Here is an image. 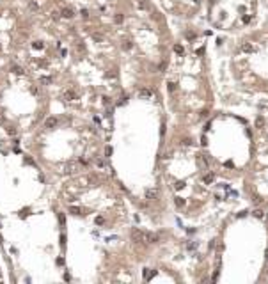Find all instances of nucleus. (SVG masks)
<instances>
[{"instance_id": "nucleus-3", "label": "nucleus", "mask_w": 268, "mask_h": 284, "mask_svg": "<svg viewBox=\"0 0 268 284\" xmlns=\"http://www.w3.org/2000/svg\"><path fill=\"white\" fill-rule=\"evenodd\" d=\"M32 48H34V50H41V48H43V43H39V41H36V43L32 44Z\"/></svg>"}, {"instance_id": "nucleus-8", "label": "nucleus", "mask_w": 268, "mask_h": 284, "mask_svg": "<svg viewBox=\"0 0 268 284\" xmlns=\"http://www.w3.org/2000/svg\"><path fill=\"white\" fill-rule=\"evenodd\" d=\"M41 84H50V78H46V76H43V78H41Z\"/></svg>"}, {"instance_id": "nucleus-9", "label": "nucleus", "mask_w": 268, "mask_h": 284, "mask_svg": "<svg viewBox=\"0 0 268 284\" xmlns=\"http://www.w3.org/2000/svg\"><path fill=\"white\" fill-rule=\"evenodd\" d=\"M59 222H60V226H64V215H62V213L59 215Z\"/></svg>"}, {"instance_id": "nucleus-7", "label": "nucleus", "mask_w": 268, "mask_h": 284, "mask_svg": "<svg viewBox=\"0 0 268 284\" xmlns=\"http://www.w3.org/2000/svg\"><path fill=\"white\" fill-rule=\"evenodd\" d=\"M7 133H9V135H16V130H14V128H7Z\"/></svg>"}, {"instance_id": "nucleus-2", "label": "nucleus", "mask_w": 268, "mask_h": 284, "mask_svg": "<svg viewBox=\"0 0 268 284\" xmlns=\"http://www.w3.org/2000/svg\"><path fill=\"white\" fill-rule=\"evenodd\" d=\"M66 98H68V100H75V98H78V96H76V92L68 91V92H66Z\"/></svg>"}, {"instance_id": "nucleus-1", "label": "nucleus", "mask_w": 268, "mask_h": 284, "mask_svg": "<svg viewBox=\"0 0 268 284\" xmlns=\"http://www.w3.org/2000/svg\"><path fill=\"white\" fill-rule=\"evenodd\" d=\"M55 126H57V119L55 117H48V119L44 121V128L52 130V128H55Z\"/></svg>"}, {"instance_id": "nucleus-6", "label": "nucleus", "mask_w": 268, "mask_h": 284, "mask_svg": "<svg viewBox=\"0 0 268 284\" xmlns=\"http://www.w3.org/2000/svg\"><path fill=\"white\" fill-rule=\"evenodd\" d=\"M64 16L66 18H71L73 16V11H71V9H66V11H64Z\"/></svg>"}, {"instance_id": "nucleus-4", "label": "nucleus", "mask_w": 268, "mask_h": 284, "mask_svg": "<svg viewBox=\"0 0 268 284\" xmlns=\"http://www.w3.org/2000/svg\"><path fill=\"white\" fill-rule=\"evenodd\" d=\"M69 211H71L73 215H80V210L76 208V206H73V208H69Z\"/></svg>"}, {"instance_id": "nucleus-10", "label": "nucleus", "mask_w": 268, "mask_h": 284, "mask_svg": "<svg viewBox=\"0 0 268 284\" xmlns=\"http://www.w3.org/2000/svg\"><path fill=\"white\" fill-rule=\"evenodd\" d=\"M25 163H28V165H36V163H34V160H30V158H25Z\"/></svg>"}, {"instance_id": "nucleus-5", "label": "nucleus", "mask_w": 268, "mask_h": 284, "mask_svg": "<svg viewBox=\"0 0 268 284\" xmlns=\"http://www.w3.org/2000/svg\"><path fill=\"white\" fill-rule=\"evenodd\" d=\"M12 71H14V73H18V75H21V73H23V69H21L20 66H14V68H12Z\"/></svg>"}]
</instances>
